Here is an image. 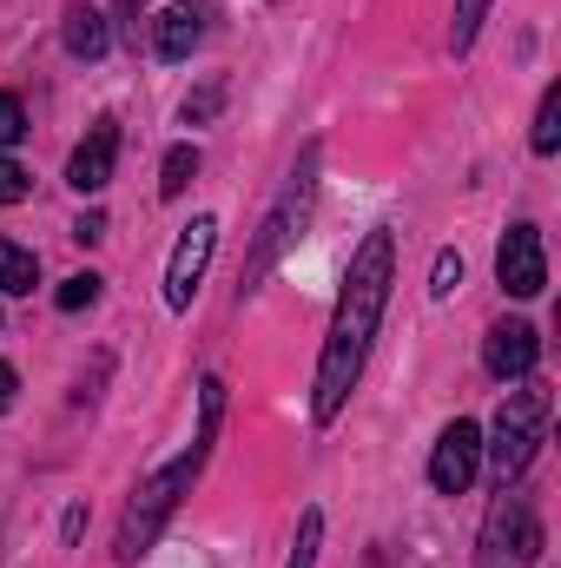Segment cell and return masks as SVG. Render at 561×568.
<instances>
[{"instance_id":"cell-1","label":"cell","mask_w":561,"mask_h":568,"mask_svg":"<svg viewBox=\"0 0 561 568\" xmlns=\"http://www.w3.org/2000/svg\"><path fill=\"white\" fill-rule=\"evenodd\" d=\"M390 284H397V239L370 232L350 252V272H344L337 311H330V337H324V357H317V397H310L317 424H337V410L350 404V390L364 377V357L377 344V324L390 311Z\"/></svg>"},{"instance_id":"cell-2","label":"cell","mask_w":561,"mask_h":568,"mask_svg":"<svg viewBox=\"0 0 561 568\" xmlns=\"http://www.w3.org/2000/svg\"><path fill=\"white\" fill-rule=\"evenodd\" d=\"M218 424H225V377H205V384H198V436H192V449H185V456H172L165 469H152L140 489H133L126 516H120L113 556H120L126 568L159 542V529L172 523V509L192 496V483H198V469H205V456H212V443H218Z\"/></svg>"},{"instance_id":"cell-3","label":"cell","mask_w":561,"mask_h":568,"mask_svg":"<svg viewBox=\"0 0 561 568\" xmlns=\"http://www.w3.org/2000/svg\"><path fill=\"white\" fill-rule=\"evenodd\" d=\"M310 205H317V145H304V159L290 165L284 192L272 199V212H265V225H258V245H252V258H245V272H238V297H252V291L265 284V272L304 239Z\"/></svg>"},{"instance_id":"cell-4","label":"cell","mask_w":561,"mask_h":568,"mask_svg":"<svg viewBox=\"0 0 561 568\" xmlns=\"http://www.w3.org/2000/svg\"><path fill=\"white\" fill-rule=\"evenodd\" d=\"M542 436H549V390H542V384L509 390V397H502V410H496L489 443H482V449H489V476H496V489H516V483L529 476V463H536Z\"/></svg>"},{"instance_id":"cell-5","label":"cell","mask_w":561,"mask_h":568,"mask_svg":"<svg viewBox=\"0 0 561 568\" xmlns=\"http://www.w3.org/2000/svg\"><path fill=\"white\" fill-rule=\"evenodd\" d=\"M542 562V516L529 496L502 489L489 523H482V549H476V568H536Z\"/></svg>"},{"instance_id":"cell-6","label":"cell","mask_w":561,"mask_h":568,"mask_svg":"<svg viewBox=\"0 0 561 568\" xmlns=\"http://www.w3.org/2000/svg\"><path fill=\"white\" fill-rule=\"evenodd\" d=\"M212 252H218V219L198 212V219L185 225V239L172 245V265H165V304H172V311H185V304L198 297V278H205Z\"/></svg>"},{"instance_id":"cell-7","label":"cell","mask_w":561,"mask_h":568,"mask_svg":"<svg viewBox=\"0 0 561 568\" xmlns=\"http://www.w3.org/2000/svg\"><path fill=\"white\" fill-rule=\"evenodd\" d=\"M496 284L509 297H542L549 291V258H542V232L536 225H509L496 245Z\"/></svg>"},{"instance_id":"cell-8","label":"cell","mask_w":561,"mask_h":568,"mask_svg":"<svg viewBox=\"0 0 561 568\" xmlns=\"http://www.w3.org/2000/svg\"><path fill=\"white\" fill-rule=\"evenodd\" d=\"M476 469H482V429L456 417L429 449V483H436V496H462L476 483Z\"/></svg>"},{"instance_id":"cell-9","label":"cell","mask_w":561,"mask_h":568,"mask_svg":"<svg viewBox=\"0 0 561 568\" xmlns=\"http://www.w3.org/2000/svg\"><path fill=\"white\" fill-rule=\"evenodd\" d=\"M482 364H489V377H502V384H522V377L542 364V337H536V324H522V317H502V324L489 331V344H482Z\"/></svg>"},{"instance_id":"cell-10","label":"cell","mask_w":561,"mask_h":568,"mask_svg":"<svg viewBox=\"0 0 561 568\" xmlns=\"http://www.w3.org/2000/svg\"><path fill=\"white\" fill-rule=\"evenodd\" d=\"M113 159H120V126H113V120H100L86 140L73 145V159H67V185H73V192H86V199H93V192H106V185H113Z\"/></svg>"},{"instance_id":"cell-11","label":"cell","mask_w":561,"mask_h":568,"mask_svg":"<svg viewBox=\"0 0 561 568\" xmlns=\"http://www.w3.org/2000/svg\"><path fill=\"white\" fill-rule=\"evenodd\" d=\"M205 7H165L159 13V27H152V53L159 60H192V47L205 40Z\"/></svg>"},{"instance_id":"cell-12","label":"cell","mask_w":561,"mask_h":568,"mask_svg":"<svg viewBox=\"0 0 561 568\" xmlns=\"http://www.w3.org/2000/svg\"><path fill=\"white\" fill-rule=\"evenodd\" d=\"M60 40H67V53H73V60H100V53L113 47V33H106V13H100V7H67Z\"/></svg>"},{"instance_id":"cell-13","label":"cell","mask_w":561,"mask_h":568,"mask_svg":"<svg viewBox=\"0 0 561 568\" xmlns=\"http://www.w3.org/2000/svg\"><path fill=\"white\" fill-rule=\"evenodd\" d=\"M33 284H40V258L20 252L13 239H0V291H7V297H27Z\"/></svg>"},{"instance_id":"cell-14","label":"cell","mask_w":561,"mask_h":568,"mask_svg":"<svg viewBox=\"0 0 561 568\" xmlns=\"http://www.w3.org/2000/svg\"><path fill=\"white\" fill-rule=\"evenodd\" d=\"M192 172H198V145H172L165 165H159V199H185Z\"/></svg>"},{"instance_id":"cell-15","label":"cell","mask_w":561,"mask_h":568,"mask_svg":"<svg viewBox=\"0 0 561 568\" xmlns=\"http://www.w3.org/2000/svg\"><path fill=\"white\" fill-rule=\"evenodd\" d=\"M317 549H324V509H304V516H297L290 562H284V568H317Z\"/></svg>"},{"instance_id":"cell-16","label":"cell","mask_w":561,"mask_h":568,"mask_svg":"<svg viewBox=\"0 0 561 568\" xmlns=\"http://www.w3.org/2000/svg\"><path fill=\"white\" fill-rule=\"evenodd\" d=\"M489 7H496V0H456V20H449V47H456V53H469V47H476V33H482Z\"/></svg>"},{"instance_id":"cell-17","label":"cell","mask_w":561,"mask_h":568,"mask_svg":"<svg viewBox=\"0 0 561 568\" xmlns=\"http://www.w3.org/2000/svg\"><path fill=\"white\" fill-rule=\"evenodd\" d=\"M529 145H536L542 159H549V152L561 145V87H549V93H542V106H536V133H529Z\"/></svg>"},{"instance_id":"cell-18","label":"cell","mask_w":561,"mask_h":568,"mask_svg":"<svg viewBox=\"0 0 561 568\" xmlns=\"http://www.w3.org/2000/svg\"><path fill=\"white\" fill-rule=\"evenodd\" d=\"M218 106H225V73H212V80H205V87H198V93L185 100V126H205V120H212Z\"/></svg>"},{"instance_id":"cell-19","label":"cell","mask_w":561,"mask_h":568,"mask_svg":"<svg viewBox=\"0 0 561 568\" xmlns=\"http://www.w3.org/2000/svg\"><path fill=\"white\" fill-rule=\"evenodd\" d=\"M93 297H100V278H93V272H80V278H67L60 291H53V304H60V311H86Z\"/></svg>"},{"instance_id":"cell-20","label":"cell","mask_w":561,"mask_h":568,"mask_svg":"<svg viewBox=\"0 0 561 568\" xmlns=\"http://www.w3.org/2000/svg\"><path fill=\"white\" fill-rule=\"evenodd\" d=\"M456 284H462V258H456V252H436V272H429V291H436V297H449Z\"/></svg>"},{"instance_id":"cell-21","label":"cell","mask_w":561,"mask_h":568,"mask_svg":"<svg viewBox=\"0 0 561 568\" xmlns=\"http://www.w3.org/2000/svg\"><path fill=\"white\" fill-rule=\"evenodd\" d=\"M20 133H27V113H20V100H13V93H0V152L20 140Z\"/></svg>"},{"instance_id":"cell-22","label":"cell","mask_w":561,"mask_h":568,"mask_svg":"<svg viewBox=\"0 0 561 568\" xmlns=\"http://www.w3.org/2000/svg\"><path fill=\"white\" fill-rule=\"evenodd\" d=\"M27 199V172L13 159H0V205H20Z\"/></svg>"},{"instance_id":"cell-23","label":"cell","mask_w":561,"mask_h":568,"mask_svg":"<svg viewBox=\"0 0 561 568\" xmlns=\"http://www.w3.org/2000/svg\"><path fill=\"white\" fill-rule=\"evenodd\" d=\"M73 239H80V245H100V239H106V212H86V219L73 225Z\"/></svg>"},{"instance_id":"cell-24","label":"cell","mask_w":561,"mask_h":568,"mask_svg":"<svg viewBox=\"0 0 561 568\" xmlns=\"http://www.w3.org/2000/svg\"><path fill=\"white\" fill-rule=\"evenodd\" d=\"M13 390H20V377H13V364H0V410L13 404Z\"/></svg>"},{"instance_id":"cell-25","label":"cell","mask_w":561,"mask_h":568,"mask_svg":"<svg viewBox=\"0 0 561 568\" xmlns=\"http://www.w3.org/2000/svg\"><path fill=\"white\" fill-rule=\"evenodd\" d=\"M120 7H126V13H140V7H145V0H120Z\"/></svg>"}]
</instances>
